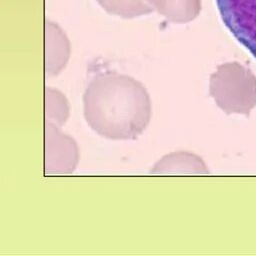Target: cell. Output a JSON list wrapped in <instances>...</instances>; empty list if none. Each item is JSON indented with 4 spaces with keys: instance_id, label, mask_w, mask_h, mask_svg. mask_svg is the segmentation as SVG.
Masks as SVG:
<instances>
[{
    "instance_id": "3",
    "label": "cell",
    "mask_w": 256,
    "mask_h": 256,
    "mask_svg": "<svg viewBox=\"0 0 256 256\" xmlns=\"http://www.w3.org/2000/svg\"><path fill=\"white\" fill-rule=\"evenodd\" d=\"M231 34L256 58V0H215Z\"/></svg>"
},
{
    "instance_id": "2",
    "label": "cell",
    "mask_w": 256,
    "mask_h": 256,
    "mask_svg": "<svg viewBox=\"0 0 256 256\" xmlns=\"http://www.w3.org/2000/svg\"><path fill=\"white\" fill-rule=\"evenodd\" d=\"M218 72L211 77L210 95L227 114H245L256 106V78L244 72Z\"/></svg>"
},
{
    "instance_id": "5",
    "label": "cell",
    "mask_w": 256,
    "mask_h": 256,
    "mask_svg": "<svg viewBox=\"0 0 256 256\" xmlns=\"http://www.w3.org/2000/svg\"><path fill=\"white\" fill-rule=\"evenodd\" d=\"M153 173H207L202 160L189 153L170 154L159 161L153 168Z\"/></svg>"
},
{
    "instance_id": "4",
    "label": "cell",
    "mask_w": 256,
    "mask_h": 256,
    "mask_svg": "<svg viewBox=\"0 0 256 256\" xmlns=\"http://www.w3.org/2000/svg\"><path fill=\"white\" fill-rule=\"evenodd\" d=\"M70 43L64 30L54 21L45 22V69L49 75L58 74L67 64Z\"/></svg>"
},
{
    "instance_id": "1",
    "label": "cell",
    "mask_w": 256,
    "mask_h": 256,
    "mask_svg": "<svg viewBox=\"0 0 256 256\" xmlns=\"http://www.w3.org/2000/svg\"><path fill=\"white\" fill-rule=\"evenodd\" d=\"M83 111L87 124L100 136L136 139L149 124L151 101L147 90L136 80L105 75L88 84Z\"/></svg>"
}]
</instances>
